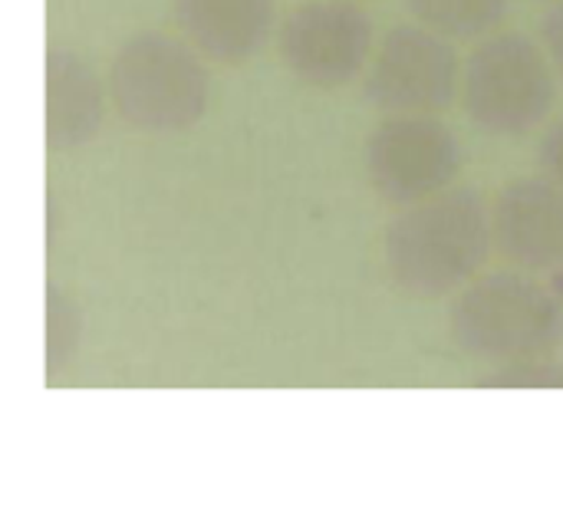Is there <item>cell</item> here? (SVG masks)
Returning <instances> with one entry per match:
<instances>
[{"label":"cell","instance_id":"obj_7","mask_svg":"<svg viewBox=\"0 0 563 507\" xmlns=\"http://www.w3.org/2000/svg\"><path fill=\"white\" fill-rule=\"evenodd\" d=\"M459 53L449 36L422 26H393L369 63L366 96L383 112H439L459 92Z\"/></svg>","mask_w":563,"mask_h":507},{"label":"cell","instance_id":"obj_6","mask_svg":"<svg viewBox=\"0 0 563 507\" xmlns=\"http://www.w3.org/2000/svg\"><path fill=\"white\" fill-rule=\"evenodd\" d=\"M277 49L303 86L340 89L373 59V20L346 0H303L280 23Z\"/></svg>","mask_w":563,"mask_h":507},{"label":"cell","instance_id":"obj_1","mask_svg":"<svg viewBox=\"0 0 563 507\" xmlns=\"http://www.w3.org/2000/svg\"><path fill=\"white\" fill-rule=\"evenodd\" d=\"M495 247L492 205L475 188H449L396 218L383 241L389 280L412 300L465 290Z\"/></svg>","mask_w":563,"mask_h":507},{"label":"cell","instance_id":"obj_4","mask_svg":"<svg viewBox=\"0 0 563 507\" xmlns=\"http://www.w3.org/2000/svg\"><path fill=\"white\" fill-rule=\"evenodd\" d=\"M554 73L548 49L525 33L485 36L462 73L465 115L488 135H528L554 109Z\"/></svg>","mask_w":563,"mask_h":507},{"label":"cell","instance_id":"obj_12","mask_svg":"<svg viewBox=\"0 0 563 507\" xmlns=\"http://www.w3.org/2000/svg\"><path fill=\"white\" fill-rule=\"evenodd\" d=\"M82 340V310L63 290H49L46 300V370L59 373L79 350Z\"/></svg>","mask_w":563,"mask_h":507},{"label":"cell","instance_id":"obj_14","mask_svg":"<svg viewBox=\"0 0 563 507\" xmlns=\"http://www.w3.org/2000/svg\"><path fill=\"white\" fill-rule=\"evenodd\" d=\"M541 43H544V49H548V56H551L558 76L563 79V3L561 7H554V10L544 16V23H541Z\"/></svg>","mask_w":563,"mask_h":507},{"label":"cell","instance_id":"obj_10","mask_svg":"<svg viewBox=\"0 0 563 507\" xmlns=\"http://www.w3.org/2000/svg\"><path fill=\"white\" fill-rule=\"evenodd\" d=\"M102 82L76 49L46 53V142L49 148H76L102 125Z\"/></svg>","mask_w":563,"mask_h":507},{"label":"cell","instance_id":"obj_9","mask_svg":"<svg viewBox=\"0 0 563 507\" xmlns=\"http://www.w3.org/2000/svg\"><path fill=\"white\" fill-rule=\"evenodd\" d=\"M274 0H172L185 40L214 63H247L274 26Z\"/></svg>","mask_w":563,"mask_h":507},{"label":"cell","instance_id":"obj_8","mask_svg":"<svg viewBox=\"0 0 563 507\" xmlns=\"http://www.w3.org/2000/svg\"><path fill=\"white\" fill-rule=\"evenodd\" d=\"M495 251L531 274H563V191L551 178H515L492 201Z\"/></svg>","mask_w":563,"mask_h":507},{"label":"cell","instance_id":"obj_5","mask_svg":"<svg viewBox=\"0 0 563 507\" xmlns=\"http://www.w3.org/2000/svg\"><path fill=\"white\" fill-rule=\"evenodd\" d=\"M366 175L393 208L422 205L455 181L462 148L455 132L429 112H389L366 139Z\"/></svg>","mask_w":563,"mask_h":507},{"label":"cell","instance_id":"obj_13","mask_svg":"<svg viewBox=\"0 0 563 507\" xmlns=\"http://www.w3.org/2000/svg\"><path fill=\"white\" fill-rule=\"evenodd\" d=\"M541 168H544V178H551L563 191V122H558L548 132V139L541 145Z\"/></svg>","mask_w":563,"mask_h":507},{"label":"cell","instance_id":"obj_2","mask_svg":"<svg viewBox=\"0 0 563 507\" xmlns=\"http://www.w3.org/2000/svg\"><path fill=\"white\" fill-rule=\"evenodd\" d=\"M455 346L488 366H525L563 337V290L544 274L501 271L472 280L452 307Z\"/></svg>","mask_w":563,"mask_h":507},{"label":"cell","instance_id":"obj_11","mask_svg":"<svg viewBox=\"0 0 563 507\" xmlns=\"http://www.w3.org/2000/svg\"><path fill=\"white\" fill-rule=\"evenodd\" d=\"M406 3L422 26L449 40L488 36L508 16V0H406Z\"/></svg>","mask_w":563,"mask_h":507},{"label":"cell","instance_id":"obj_3","mask_svg":"<svg viewBox=\"0 0 563 507\" xmlns=\"http://www.w3.org/2000/svg\"><path fill=\"white\" fill-rule=\"evenodd\" d=\"M115 112L142 132H181L211 99V76L191 43L168 33H135L109 66Z\"/></svg>","mask_w":563,"mask_h":507}]
</instances>
